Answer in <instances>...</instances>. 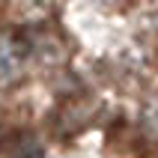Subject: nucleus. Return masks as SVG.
<instances>
[{"mask_svg": "<svg viewBox=\"0 0 158 158\" xmlns=\"http://www.w3.org/2000/svg\"><path fill=\"white\" fill-rule=\"evenodd\" d=\"M21 69V51L15 42L0 39V78H12Z\"/></svg>", "mask_w": 158, "mask_h": 158, "instance_id": "obj_1", "label": "nucleus"}]
</instances>
